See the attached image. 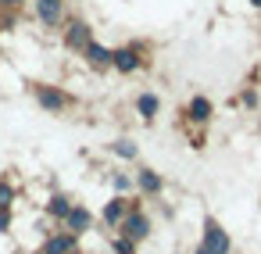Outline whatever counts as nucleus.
Here are the masks:
<instances>
[{
	"instance_id": "412c9836",
	"label": "nucleus",
	"mask_w": 261,
	"mask_h": 254,
	"mask_svg": "<svg viewBox=\"0 0 261 254\" xmlns=\"http://www.w3.org/2000/svg\"><path fill=\"white\" fill-rule=\"evenodd\" d=\"M68 254H75V250H68Z\"/></svg>"
},
{
	"instance_id": "6e6552de",
	"label": "nucleus",
	"mask_w": 261,
	"mask_h": 254,
	"mask_svg": "<svg viewBox=\"0 0 261 254\" xmlns=\"http://www.w3.org/2000/svg\"><path fill=\"white\" fill-rule=\"evenodd\" d=\"M190 115H193L197 122H204V118L211 115V104H207L204 97H193V100H190Z\"/></svg>"
},
{
	"instance_id": "9d476101",
	"label": "nucleus",
	"mask_w": 261,
	"mask_h": 254,
	"mask_svg": "<svg viewBox=\"0 0 261 254\" xmlns=\"http://www.w3.org/2000/svg\"><path fill=\"white\" fill-rule=\"evenodd\" d=\"M140 186H143L147 193H158V190H161V175H154V172H140Z\"/></svg>"
},
{
	"instance_id": "dca6fc26",
	"label": "nucleus",
	"mask_w": 261,
	"mask_h": 254,
	"mask_svg": "<svg viewBox=\"0 0 261 254\" xmlns=\"http://www.w3.org/2000/svg\"><path fill=\"white\" fill-rule=\"evenodd\" d=\"M8 204H11V186L0 183V208H8Z\"/></svg>"
},
{
	"instance_id": "2eb2a0df",
	"label": "nucleus",
	"mask_w": 261,
	"mask_h": 254,
	"mask_svg": "<svg viewBox=\"0 0 261 254\" xmlns=\"http://www.w3.org/2000/svg\"><path fill=\"white\" fill-rule=\"evenodd\" d=\"M115 154H122V158H133V154H136V147H133V143H125V140H118V143H115Z\"/></svg>"
},
{
	"instance_id": "423d86ee",
	"label": "nucleus",
	"mask_w": 261,
	"mask_h": 254,
	"mask_svg": "<svg viewBox=\"0 0 261 254\" xmlns=\"http://www.w3.org/2000/svg\"><path fill=\"white\" fill-rule=\"evenodd\" d=\"M68 225H72V233H83V229L90 225V215H86V208H72V211H68Z\"/></svg>"
},
{
	"instance_id": "6ab92c4d",
	"label": "nucleus",
	"mask_w": 261,
	"mask_h": 254,
	"mask_svg": "<svg viewBox=\"0 0 261 254\" xmlns=\"http://www.w3.org/2000/svg\"><path fill=\"white\" fill-rule=\"evenodd\" d=\"M250 4H254V8H261V0H250Z\"/></svg>"
},
{
	"instance_id": "0eeeda50",
	"label": "nucleus",
	"mask_w": 261,
	"mask_h": 254,
	"mask_svg": "<svg viewBox=\"0 0 261 254\" xmlns=\"http://www.w3.org/2000/svg\"><path fill=\"white\" fill-rule=\"evenodd\" d=\"M68 250H75V240L72 236H54L47 243V254H68Z\"/></svg>"
},
{
	"instance_id": "4468645a",
	"label": "nucleus",
	"mask_w": 261,
	"mask_h": 254,
	"mask_svg": "<svg viewBox=\"0 0 261 254\" xmlns=\"http://www.w3.org/2000/svg\"><path fill=\"white\" fill-rule=\"evenodd\" d=\"M40 104H43V108H61V97L50 93V90H43V93H40Z\"/></svg>"
},
{
	"instance_id": "9b49d317",
	"label": "nucleus",
	"mask_w": 261,
	"mask_h": 254,
	"mask_svg": "<svg viewBox=\"0 0 261 254\" xmlns=\"http://www.w3.org/2000/svg\"><path fill=\"white\" fill-rule=\"evenodd\" d=\"M140 111H143V118H154V111H158V97L143 93V97H140Z\"/></svg>"
},
{
	"instance_id": "a211bd4d",
	"label": "nucleus",
	"mask_w": 261,
	"mask_h": 254,
	"mask_svg": "<svg viewBox=\"0 0 261 254\" xmlns=\"http://www.w3.org/2000/svg\"><path fill=\"white\" fill-rule=\"evenodd\" d=\"M8 222H11V218H8V208H0V233L8 229Z\"/></svg>"
},
{
	"instance_id": "39448f33",
	"label": "nucleus",
	"mask_w": 261,
	"mask_h": 254,
	"mask_svg": "<svg viewBox=\"0 0 261 254\" xmlns=\"http://www.w3.org/2000/svg\"><path fill=\"white\" fill-rule=\"evenodd\" d=\"M125 233H129L133 240H143V236H147V218H143V215L125 218Z\"/></svg>"
},
{
	"instance_id": "f8f14e48",
	"label": "nucleus",
	"mask_w": 261,
	"mask_h": 254,
	"mask_svg": "<svg viewBox=\"0 0 261 254\" xmlns=\"http://www.w3.org/2000/svg\"><path fill=\"white\" fill-rule=\"evenodd\" d=\"M68 211H72V208H68V200H65V197H54V200H50V215L68 218Z\"/></svg>"
},
{
	"instance_id": "4be33fe9",
	"label": "nucleus",
	"mask_w": 261,
	"mask_h": 254,
	"mask_svg": "<svg viewBox=\"0 0 261 254\" xmlns=\"http://www.w3.org/2000/svg\"><path fill=\"white\" fill-rule=\"evenodd\" d=\"M43 254H47V250H43Z\"/></svg>"
},
{
	"instance_id": "f257e3e1",
	"label": "nucleus",
	"mask_w": 261,
	"mask_h": 254,
	"mask_svg": "<svg viewBox=\"0 0 261 254\" xmlns=\"http://www.w3.org/2000/svg\"><path fill=\"white\" fill-rule=\"evenodd\" d=\"M197 254H229V236H225V229H218V222H207L204 243L197 247Z\"/></svg>"
},
{
	"instance_id": "20e7f679",
	"label": "nucleus",
	"mask_w": 261,
	"mask_h": 254,
	"mask_svg": "<svg viewBox=\"0 0 261 254\" xmlns=\"http://www.w3.org/2000/svg\"><path fill=\"white\" fill-rule=\"evenodd\" d=\"M68 47H75V50H79V47H90V29H86L83 22H75V26L68 29Z\"/></svg>"
},
{
	"instance_id": "1a4fd4ad",
	"label": "nucleus",
	"mask_w": 261,
	"mask_h": 254,
	"mask_svg": "<svg viewBox=\"0 0 261 254\" xmlns=\"http://www.w3.org/2000/svg\"><path fill=\"white\" fill-rule=\"evenodd\" d=\"M86 54H90V61H93V65H108V61H111V54H108L100 43H90V47H86Z\"/></svg>"
},
{
	"instance_id": "f03ea898",
	"label": "nucleus",
	"mask_w": 261,
	"mask_h": 254,
	"mask_svg": "<svg viewBox=\"0 0 261 254\" xmlns=\"http://www.w3.org/2000/svg\"><path fill=\"white\" fill-rule=\"evenodd\" d=\"M36 11H40L43 26H54L61 18V0H36Z\"/></svg>"
},
{
	"instance_id": "aec40b11",
	"label": "nucleus",
	"mask_w": 261,
	"mask_h": 254,
	"mask_svg": "<svg viewBox=\"0 0 261 254\" xmlns=\"http://www.w3.org/2000/svg\"><path fill=\"white\" fill-rule=\"evenodd\" d=\"M4 4H18V0H4Z\"/></svg>"
},
{
	"instance_id": "ddd939ff",
	"label": "nucleus",
	"mask_w": 261,
	"mask_h": 254,
	"mask_svg": "<svg viewBox=\"0 0 261 254\" xmlns=\"http://www.w3.org/2000/svg\"><path fill=\"white\" fill-rule=\"evenodd\" d=\"M104 218H108V225H111V222H118V218H122V204H118V200H111V204L104 208Z\"/></svg>"
},
{
	"instance_id": "f3484780",
	"label": "nucleus",
	"mask_w": 261,
	"mask_h": 254,
	"mask_svg": "<svg viewBox=\"0 0 261 254\" xmlns=\"http://www.w3.org/2000/svg\"><path fill=\"white\" fill-rule=\"evenodd\" d=\"M118 254H133V243L129 240H118Z\"/></svg>"
},
{
	"instance_id": "7ed1b4c3",
	"label": "nucleus",
	"mask_w": 261,
	"mask_h": 254,
	"mask_svg": "<svg viewBox=\"0 0 261 254\" xmlns=\"http://www.w3.org/2000/svg\"><path fill=\"white\" fill-rule=\"evenodd\" d=\"M111 61H115L118 72H136V65H140L136 50H118V54H111Z\"/></svg>"
}]
</instances>
